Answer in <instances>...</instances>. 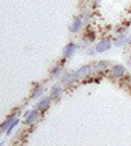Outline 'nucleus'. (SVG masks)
I'll return each instance as SVG.
<instances>
[{
    "instance_id": "1",
    "label": "nucleus",
    "mask_w": 131,
    "mask_h": 146,
    "mask_svg": "<svg viewBox=\"0 0 131 146\" xmlns=\"http://www.w3.org/2000/svg\"><path fill=\"white\" fill-rule=\"evenodd\" d=\"M19 122H20L19 116H14V114H11V116L8 117L6 120L2 123V125H0V132H5V134H11V131L14 129L17 125H19Z\"/></svg>"
},
{
    "instance_id": "2",
    "label": "nucleus",
    "mask_w": 131,
    "mask_h": 146,
    "mask_svg": "<svg viewBox=\"0 0 131 146\" xmlns=\"http://www.w3.org/2000/svg\"><path fill=\"white\" fill-rule=\"evenodd\" d=\"M107 73L111 79H122V78H125V75H126V68L122 66V64H114V66H111L108 68Z\"/></svg>"
},
{
    "instance_id": "3",
    "label": "nucleus",
    "mask_w": 131,
    "mask_h": 146,
    "mask_svg": "<svg viewBox=\"0 0 131 146\" xmlns=\"http://www.w3.org/2000/svg\"><path fill=\"white\" fill-rule=\"evenodd\" d=\"M94 75L93 73V66L92 64H85V66H81L78 70H76V78L78 81H84V79H88Z\"/></svg>"
},
{
    "instance_id": "4",
    "label": "nucleus",
    "mask_w": 131,
    "mask_h": 146,
    "mask_svg": "<svg viewBox=\"0 0 131 146\" xmlns=\"http://www.w3.org/2000/svg\"><path fill=\"white\" fill-rule=\"evenodd\" d=\"M93 66V73L94 75H102V73H107L108 68L111 67V64L108 59H102V61H96L94 64H92Z\"/></svg>"
},
{
    "instance_id": "5",
    "label": "nucleus",
    "mask_w": 131,
    "mask_h": 146,
    "mask_svg": "<svg viewBox=\"0 0 131 146\" xmlns=\"http://www.w3.org/2000/svg\"><path fill=\"white\" fill-rule=\"evenodd\" d=\"M38 117H40V111H38L37 108L29 110V111H26V113H25L23 123H25L26 126H31V125H34L35 122H38Z\"/></svg>"
},
{
    "instance_id": "6",
    "label": "nucleus",
    "mask_w": 131,
    "mask_h": 146,
    "mask_svg": "<svg viewBox=\"0 0 131 146\" xmlns=\"http://www.w3.org/2000/svg\"><path fill=\"white\" fill-rule=\"evenodd\" d=\"M76 81H78V78H76V72H64V73H63V76L60 78V82L63 85H66V87L73 85Z\"/></svg>"
},
{
    "instance_id": "7",
    "label": "nucleus",
    "mask_w": 131,
    "mask_h": 146,
    "mask_svg": "<svg viewBox=\"0 0 131 146\" xmlns=\"http://www.w3.org/2000/svg\"><path fill=\"white\" fill-rule=\"evenodd\" d=\"M51 104H52V98H51V96H41V98L37 100L35 108H37L40 113H44V111H47V110L51 108Z\"/></svg>"
},
{
    "instance_id": "8",
    "label": "nucleus",
    "mask_w": 131,
    "mask_h": 146,
    "mask_svg": "<svg viewBox=\"0 0 131 146\" xmlns=\"http://www.w3.org/2000/svg\"><path fill=\"white\" fill-rule=\"evenodd\" d=\"M111 46H113V41L110 38H102L94 44V49H96V53H104L107 50H110Z\"/></svg>"
},
{
    "instance_id": "9",
    "label": "nucleus",
    "mask_w": 131,
    "mask_h": 146,
    "mask_svg": "<svg viewBox=\"0 0 131 146\" xmlns=\"http://www.w3.org/2000/svg\"><path fill=\"white\" fill-rule=\"evenodd\" d=\"M79 49V44L73 43V41H70V43L66 44V47L63 49V56H64L66 59H70L73 55L76 53V50Z\"/></svg>"
},
{
    "instance_id": "10",
    "label": "nucleus",
    "mask_w": 131,
    "mask_h": 146,
    "mask_svg": "<svg viewBox=\"0 0 131 146\" xmlns=\"http://www.w3.org/2000/svg\"><path fill=\"white\" fill-rule=\"evenodd\" d=\"M84 25L85 23L82 21V18H81L79 15H76L73 20H72V25L69 26V31L72 32V34H79V32L84 29Z\"/></svg>"
},
{
    "instance_id": "11",
    "label": "nucleus",
    "mask_w": 131,
    "mask_h": 146,
    "mask_svg": "<svg viewBox=\"0 0 131 146\" xmlns=\"http://www.w3.org/2000/svg\"><path fill=\"white\" fill-rule=\"evenodd\" d=\"M128 36H130L128 32H125V34H119L117 36H114V40H113L114 47H125V46H128Z\"/></svg>"
},
{
    "instance_id": "12",
    "label": "nucleus",
    "mask_w": 131,
    "mask_h": 146,
    "mask_svg": "<svg viewBox=\"0 0 131 146\" xmlns=\"http://www.w3.org/2000/svg\"><path fill=\"white\" fill-rule=\"evenodd\" d=\"M63 93H64V87H63L61 82H57V84H53L52 85V88H51V98L52 99H60Z\"/></svg>"
},
{
    "instance_id": "13",
    "label": "nucleus",
    "mask_w": 131,
    "mask_h": 146,
    "mask_svg": "<svg viewBox=\"0 0 131 146\" xmlns=\"http://www.w3.org/2000/svg\"><path fill=\"white\" fill-rule=\"evenodd\" d=\"M41 96H44V85L43 84H37L34 85L32 91L29 94V99H40Z\"/></svg>"
},
{
    "instance_id": "14",
    "label": "nucleus",
    "mask_w": 131,
    "mask_h": 146,
    "mask_svg": "<svg viewBox=\"0 0 131 146\" xmlns=\"http://www.w3.org/2000/svg\"><path fill=\"white\" fill-rule=\"evenodd\" d=\"M79 17L82 18V21L87 25V23L92 20V17H93V9L92 8H85V9H82L81 11V14H79Z\"/></svg>"
},
{
    "instance_id": "15",
    "label": "nucleus",
    "mask_w": 131,
    "mask_h": 146,
    "mask_svg": "<svg viewBox=\"0 0 131 146\" xmlns=\"http://www.w3.org/2000/svg\"><path fill=\"white\" fill-rule=\"evenodd\" d=\"M63 73H64V66H63V64H57V66L51 70V76L52 78H61Z\"/></svg>"
},
{
    "instance_id": "16",
    "label": "nucleus",
    "mask_w": 131,
    "mask_h": 146,
    "mask_svg": "<svg viewBox=\"0 0 131 146\" xmlns=\"http://www.w3.org/2000/svg\"><path fill=\"white\" fill-rule=\"evenodd\" d=\"M128 27H130V25H124V26L117 27V29H116V34H117V35H119V34H125V32H128Z\"/></svg>"
},
{
    "instance_id": "17",
    "label": "nucleus",
    "mask_w": 131,
    "mask_h": 146,
    "mask_svg": "<svg viewBox=\"0 0 131 146\" xmlns=\"http://www.w3.org/2000/svg\"><path fill=\"white\" fill-rule=\"evenodd\" d=\"M87 55H88V56H94V55H96V49H94V46L87 47Z\"/></svg>"
},
{
    "instance_id": "18",
    "label": "nucleus",
    "mask_w": 131,
    "mask_h": 146,
    "mask_svg": "<svg viewBox=\"0 0 131 146\" xmlns=\"http://www.w3.org/2000/svg\"><path fill=\"white\" fill-rule=\"evenodd\" d=\"M84 36H85V38H87V40H90V41H92V43H93V40H94V32H93V31H90V32H87V34H85Z\"/></svg>"
},
{
    "instance_id": "19",
    "label": "nucleus",
    "mask_w": 131,
    "mask_h": 146,
    "mask_svg": "<svg viewBox=\"0 0 131 146\" xmlns=\"http://www.w3.org/2000/svg\"><path fill=\"white\" fill-rule=\"evenodd\" d=\"M128 46L131 47V34H130V36H128Z\"/></svg>"
},
{
    "instance_id": "20",
    "label": "nucleus",
    "mask_w": 131,
    "mask_h": 146,
    "mask_svg": "<svg viewBox=\"0 0 131 146\" xmlns=\"http://www.w3.org/2000/svg\"><path fill=\"white\" fill-rule=\"evenodd\" d=\"M128 66L131 67V58H128Z\"/></svg>"
},
{
    "instance_id": "21",
    "label": "nucleus",
    "mask_w": 131,
    "mask_h": 146,
    "mask_svg": "<svg viewBox=\"0 0 131 146\" xmlns=\"http://www.w3.org/2000/svg\"><path fill=\"white\" fill-rule=\"evenodd\" d=\"M3 145H5V141H0V146H3Z\"/></svg>"
}]
</instances>
